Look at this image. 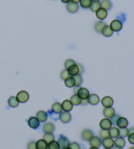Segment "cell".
Instances as JSON below:
<instances>
[{"label": "cell", "instance_id": "obj_1", "mask_svg": "<svg viewBox=\"0 0 134 149\" xmlns=\"http://www.w3.org/2000/svg\"><path fill=\"white\" fill-rule=\"evenodd\" d=\"M16 97H17L19 103H25L29 100V95L28 93L25 90H21L17 93Z\"/></svg>", "mask_w": 134, "mask_h": 149}, {"label": "cell", "instance_id": "obj_2", "mask_svg": "<svg viewBox=\"0 0 134 149\" xmlns=\"http://www.w3.org/2000/svg\"><path fill=\"white\" fill-rule=\"evenodd\" d=\"M72 118V116L69 112L62 111L59 114V120L64 124H68L70 122Z\"/></svg>", "mask_w": 134, "mask_h": 149}, {"label": "cell", "instance_id": "obj_3", "mask_svg": "<svg viewBox=\"0 0 134 149\" xmlns=\"http://www.w3.org/2000/svg\"><path fill=\"white\" fill-rule=\"evenodd\" d=\"M40 123L41 122L36 118V116H31L28 120V124L29 127H30V128L33 130L38 129L40 126Z\"/></svg>", "mask_w": 134, "mask_h": 149}, {"label": "cell", "instance_id": "obj_4", "mask_svg": "<svg viewBox=\"0 0 134 149\" xmlns=\"http://www.w3.org/2000/svg\"><path fill=\"white\" fill-rule=\"evenodd\" d=\"M110 28H111L112 31L118 32L122 30V23L119 20H113L111 21L110 24Z\"/></svg>", "mask_w": 134, "mask_h": 149}, {"label": "cell", "instance_id": "obj_5", "mask_svg": "<svg viewBox=\"0 0 134 149\" xmlns=\"http://www.w3.org/2000/svg\"><path fill=\"white\" fill-rule=\"evenodd\" d=\"M112 124L111 121V119L104 118L101 120L100 122V127L101 130H109L112 127Z\"/></svg>", "mask_w": 134, "mask_h": 149}, {"label": "cell", "instance_id": "obj_6", "mask_svg": "<svg viewBox=\"0 0 134 149\" xmlns=\"http://www.w3.org/2000/svg\"><path fill=\"white\" fill-rule=\"evenodd\" d=\"M58 143L59 145H60V148L61 149L68 147L69 145H70V141H69V140L68 139V137L61 135H60V137L58 138Z\"/></svg>", "mask_w": 134, "mask_h": 149}, {"label": "cell", "instance_id": "obj_7", "mask_svg": "<svg viewBox=\"0 0 134 149\" xmlns=\"http://www.w3.org/2000/svg\"><path fill=\"white\" fill-rule=\"evenodd\" d=\"M101 145H103L104 148H112L114 147V140L110 137L103 138L101 140Z\"/></svg>", "mask_w": 134, "mask_h": 149}, {"label": "cell", "instance_id": "obj_8", "mask_svg": "<svg viewBox=\"0 0 134 149\" xmlns=\"http://www.w3.org/2000/svg\"><path fill=\"white\" fill-rule=\"evenodd\" d=\"M94 136V133L92 130L90 129H84L82 130L81 133V138L82 140L86 141H89V140Z\"/></svg>", "mask_w": 134, "mask_h": 149}, {"label": "cell", "instance_id": "obj_9", "mask_svg": "<svg viewBox=\"0 0 134 149\" xmlns=\"http://www.w3.org/2000/svg\"><path fill=\"white\" fill-rule=\"evenodd\" d=\"M101 103L104 107H111L113 105L114 100L110 96H105L103 97L101 100Z\"/></svg>", "mask_w": 134, "mask_h": 149}, {"label": "cell", "instance_id": "obj_10", "mask_svg": "<svg viewBox=\"0 0 134 149\" xmlns=\"http://www.w3.org/2000/svg\"><path fill=\"white\" fill-rule=\"evenodd\" d=\"M77 94L81 100H87V98L90 95V93L88 90L86 88L80 87Z\"/></svg>", "mask_w": 134, "mask_h": 149}, {"label": "cell", "instance_id": "obj_11", "mask_svg": "<svg viewBox=\"0 0 134 149\" xmlns=\"http://www.w3.org/2000/svg\"><path fill=\"white\" fill-rule=\"evenodd\" d=\"M55 128V125L50 122H46L43 126V131L44 132L45 134H46V133H53L54 132Z\"/></svg>", "mask_w": 134, "mask_h": 149}, {"label": "cell", "instance_id": "obj_12", "mask_svg": "<svg viewBox=\"0 0 134 149\" xmlns=\"http://www.w3.org/2000/svg\"><path fill=\"white\" fill-rule=\"evenodd\" d=\"M89 145L90 147L99 148L101 145V139L98 136H93L89 140Z\"/></svg>", "mask_w": 134, "mask_h": 149}, {"label": "cell", "instance_id": "obj_13", "mask_svg": "<svg viewBox=\"0 0 134 149\" xmlns=\"http://www.w3.org/2000/svg\"><path fill=\"white\" fill-rule=\"evenodd\" d=\"M103 116L105 118L111 119L115 115V110L113 107H107L104 108L103 110Z\"/></svg>", "mask_w": 134, "mask_h": 149}, {"label": "cell", "instance_id": "obj_14", "mask_svg": "<svg viewBox=\"0 0 134 149\" xmlns=\"http://www.w3.org/2000/svg\"><path fill=\"white\" fill-rule=\"evenodd\" d=\"M88 103L92 105H96L100 102V97L96 94H91L87 98Z\"/></svg>", "mask_w": 134, "mask_h": 149}, {"label": "cell", "instance_id": "obj_15", "mask_svg": "<svg viewBox=\"0 0 134 149\" xmlns=\"http://www.w3.org/2000/svg\"><path fill=\"white\" fill-rule=\"evenodd\" d=\"M117 126L119 127V129L125 128L128 126V121L125 117L120 116L117 121Z\"/></svg>", "mask_w": 134, "mask_h": 149}, {"label": "cell", "instance_id": "obj_16", "mask_svg": "<svg viewBox=\"0 0 134 149\" xmlns=\"http://www.w3.org/2000/svg\"><path fill=\"white\" fill-rule=\"evenodd\" d=\"M73 105L72 104L70 100H66L63 101V102L61 103V108L62 110L66 112H70L72 109H73Z\"/></svg>", "mask_w": 134, "mask_h": 149}, {"label": "cell", "instance_id": "obj_17", "mask_svg": "<svg viewBox=\"0 0 134 149\" xmlns=\"http://www.w3.org/2000/svg\"><path fill=\"white\" fill-rule=\"evenodd\" d=\"M67 70H68V72L69 74V76L74 77L77 75V74H79V69L77 63L76 64L71 65L70 67H69L67 69Z\"/></svg>", "mask_w": 134, "mask_h": 149}, {"label": "cell", "instance_id": "obj_18", "mask_svg": "<svg viewBox=\"0 0 134 149\" xmlns=\"http://www.w3.org/2000/svg\"><path fill=\"white\" fill-rule=\"evenodd\" d=\"M66 9L70 13H75L78 11L79 5H77V3H74L70 1L68 3H67Z\"/></svg>", "mask_w": 134, "mask_h": 149}, {"label": "cell", "instance_id": "obj_19", "mask_svg": "<svg viewBox=\"0 0 134 149\" xmlns=\"http://www.w3.org/2000/svg\"><path fill=\"white\" fill-rule=\"evenodd\" d=\"M36 118L39 120L40 122H45L48 118V114L44 111H39L36 113Z\"/></svg>", "mask_w": 134, "mask_h": 149}, {"label": "cell", "instance_id": "obj_20", "mask_svg": "<svg viewBox=\"0 0 134 149\" xmlns=\"http://www.w3.org/2000/svg\"><path fill=\"white\" fill-rule=\"evenodd\" d=\"M96 15L99 20H103L107 17V10L103 8H100L96 12Z\"/></svg>", "mask_w": 134, "mask_h": 149}, {"label": "cell", "instance_id": "obj_21", "mask_svg": "<svg viewBox=\"0 0 134 149\" xmlns=\"http://www.w3.org/2000/svg\"><path fill=\"white\" fill-rule=\"evenodd\" d=\"M51 111L52 113L56 114H60L63 111L61 108V104L59 102H54L51 106Z\"/></svg>", "mask_w": 134, "mask_h": 149}, {"label": "cell", "instance_id": "obj_22", "mask_svg": "<svg viewBox=\"0 0 134 149\" xmlns=\"http://www.w3.org/2000/svg\"><path fill=\"white\" fill-rule=\"evenodd\" d=\"M126 145V141L123 137L119 136L117 138H115L114 140V147H119V148H124Z\"/></svg>", "mask_w": 134, "mask_h": 149}, {"label": "cell", "instance_id": "obj_23", "mask_svg": "<svg viewBox=\"0 0 134 149\" xmlns=\"http://www.w3.org/2000/svg\"><path fill=\"white\" fill-rule=\"evenodd\" d=\"M109 136L112 139H115L119 136V129L116 127H111L108 130Z\"/></svg>", "mask_w": 134, "mask_h": 149}, {"label": "cell", "instance_id": "obj_24", "mask_svg": "<svg viewBox=\"0 0 134 149\" xmlns=\"http://www.w3.org/2000/svg\"><path fill=\"white\" fill-rule=\"evenodd\" d=\"M64 83L66 86L68 88H73L75 86V81L74 77L72 76H69L64 80Z\"/></svg>", "mask_w": 134, "mask_h": 149}, {"label": "cell", "instance_id": "obj_25", "mask_svg": "<svg viewBox=\"0 0 134 149\" xmlns=\"http://www.w3.org/2000/svg\"><path fill=\"white\" fill-rule=\"evenodd\" d=\"M8 105L10 107L16 108L19 105V102L15 96H10L8 100Z\"/></svg>", "mask_w": 134, "mask_h": 149}, {"label": "cell", "instance_id": "obj_26", "mask_svg": "<svg viewBox=\"0 0 134 149\" xmlns=\"http://www.w3.org/2000/svg\"><path fill=\"white\" fill-rule=\"evenodd\" d=\"M101 33H102V35L103 36H105L106 37H109L112 35L113 31H112V30H111V28H110L109 26L105 25L102 29V30H101Z\"/></svg>", "mask_w": 134, "mask_h": 149}, {"label": "cell", "instance_id": "obj_27", "mask_svg": "<svg viewBox=\"0 0 134 149\" xmlns=\"http://www.w3.org/2000/svg\"><path fill=\"white\" fill-rule=\"evenodd\" d=\"M48 143L43 139H40L36 141L37 149H47Z\"/></svg>", "mask_w": 134, "mask_h": 149}, {"label": "cell", "instance_id": "obj_28", "mask_svg": "<svg viewBox=\"0 0 134 149\" xmlns=\"http://www.w3.org/2000/svg\"><path fill=\"white\" fill-rule=\"evenodd\" d=\"M101 8L105 10H110L112 7V3L110 0H102L100 3Z\"/></svg>", "mask_w": 134, "mask_h": 149}, {"label": "cell", "instance_id": "obj_29", "mask_svg": "<svg viewBox=\"0 0 134 149\" xmlns=\"http://www.w3.org/2000/svg\"><path fill=\"white\" fill-rule=\"evenodd\" d=\"M70 102H71L73 105H79L81 103L82 100L77 95V94H73V95H71V97L70 98Z\"/></svg>", "mask_w": 134, "mask_h": 149}, {"label": "cell", "instance_id": "obj_30", "mask_svg": "<svg viewBox=\"0 0 134 149\" xmlns=\"http://www.w3.org/2000/svg\"><path fill=\"white\" fill-rule=\"evenodd\" d=\"M43 139L45 141H46L47 143L52 141L55 140V137L54 135H53L52 133H46L43 135Z\"/></svg>", "mask_w": 134, "mask_h": 149}, {"label": "cell", "instance_id": "obj_31", "mask_svg": "<svg viewBox=\"0 0 134 149\" xmlns=\"http://www.w3.org/2000/svg\"><path fill=\"white\" fill-rule=\"evenodd\" d=\"M106 24L102 21H98V22H96L94 25V29L95 30L97 31V32L101 33V30L103 28L104 26H105Z\"/></svg>", "mask_w": 134, "mask_h": 149}, {"label": "cell", "instance_id": "obj_32", "mask_svg": "<svg viewBox=\"0 0 134 149\" xmlns=\"http://www.w3.org/2000/svg\"><path fill=\"white\" fill-rule=\"evenodd\" d=\"M80 5L83 9H88L92 4V0H80Z\"/></svg>", "mask_w": 134, "mask_h": 149}, {"label": "cell", "instance_id": "obj_33", "mask_svg": "<svg viewBox=\"0 0 134 149\" xmlns=\"http://www.w3.org/2000/svg\"><path fill=\"white\" fill-rule=\"evenodd\" d=\"M47 149H60L58 141L54 140L48 143Z\"/></svg>", "mask_w": 134, "mask_h": 149}, {"label": "cell", "instance_id": "obj_34", "mask_svg": "<svg viewBox=\"0 0 134 149\" xmlns=\"http://www.w3.org/2000/svg\"><path fill=\"white\" fill-rule=\"evenodd\" d=\"M89 8L92 12L96 13L98 9H100L101 5H100V3L99 2H92Z\"/></svg>", "mask_w": 134, "mask_h": 149}, {"label": "cell", "instance_id": "obj_35", "mask_svg": "<svg viewBox=\"0 0 134 149\" xmlns=\"http://www.w3.org/2000/svg\"><path fill=\"white\" fill-rule=\"evenodd\" d=\"M73 77H74L75 81V86H80V85L82 84V81H83L81 74H77V75L74 76Z\"/></svg>", "mask_w": 134, "mask_h": 149}, {"label": "cell", "instance_id": "obj_36", "mask_svg": "<svg viewBox=\"0 0 134 149\" xmlns=\"http://www.w3.org/2000/svg\"><path fill=\"white\" fill-rule=\"evenodd\" d=\"M128 134H129V130H128L127 127H125V128H121L119 129V136L121 137H128Z\"/></svg>", "mask_w": 134, "mask_h": 149}, {"label": "cell", "instance_id": "obj_37", "mask_svg": "<svg viewBox=\"0 0 134 149\" xmlns=\"http://www.w3.org/2000/svg\"><path fill=\"white\" fill-rule=\"evenodd\" d=\"M74 64H76V62H75L73 60L69 59V60H67L65 62V63H64V67H65L66 70H67L69 67H70L71 65H74Z\"/></svg>", "mask_w": 134, "mask_h": 149}, {"label": "cell", "instance_id": "obj_38", "mask_svg": "<svg viewBox=\"0 0 134 149\" xmlns=\"http://www.w3.org/2000/svg\"><path fill=\"white\" fill-rule=\"evenodd\" d=\"M100 137L101 139H103V138H105L109 136V132L108 130H101L100 131Z\"/></svg>", "mask_w": 134, "mask_h": 149}, {"label": "cell", "instance_id": "obj_39", "mask_svg": "<svg viewBox=\"0 0 134 149\" xmlns=\"http://www.w3.org/2000/svg\"><path fill=\"white\" fill-rule=\"evenodd\" d=\"M27 149H37L36 148V142L34 141H31L27 145Z\"/></svg>", "mask_w": 134, "mask_h": 149}, {"label": "cell", "instance_id": "obj_40", "mask_svg": "<svg viewBox=\"0 0 134 149\" xmlns=\"http://www.w3.org/2000/svg\"><path fill=\"white\" fill-rule=\"evenodd\" d=\"M69 76V73L68 72V70H63L62 71H61V73L60 74L61 78V79H63L64 81L67 78V77H68Z\"/></svg>", "mask_w": 134, "mask_h": 149}, {"label": "cell", "instance_id": "obj_41", "mask_svg": "<svg viewBox=\"0 0 134 149\" xmlns=\"http://www.w3.org/2000/svg\"><path fill=\"white\" fill-rule=\"evenodd\" d=\"M128 140L130 144L134 145V133H131L128 135Z\"/></svg>", "mask_w": 134, "mask_h": 149}, {"label": "cell", "instance_id": "obj_42", "mask_svg": "<svg viewBox=\"0 0 134 149\" xmlns=\"http://www.w3.org/2000/svg\"><path fill=\"white\" fill-rule=\"evenodd\" d=\"M69 147L71 149H80L79 144V143H77V142L70 143V145H69Z\"/></svg>", "mask_w": 134, "mask_h": 149}, {"label": "cell", "instance_id": "obj_43", "mask_svg": "<svg viewBox=\"0 0 134 149\" xmlns=\"http://www.w3.org/2000/svg\"><path fill=\"white\" fill-rule=\"evenodd\" d=\"M119 117H120V116L119 115V114H115V115L113 117H112V118H111V121L112 122V125H114V126H116L117 121V120H118V118H119Z\"/></svg>", "mask_w": 134, "mask_h": 149}, {"label": "cell", "instance_id": "obj_44", "mask_svg": "<svg viewBox=\"0 0 134 149\" xmlns=\"http://www.w3.org/2000/svg\"><path fill=\"white\" fill-rule=\"evenodd\" d=\"M77 65H78L79 69V74H81L84 72V68H83L82 65H81L80 64H77Z\"/></svg>", "mask_w": 134, "mask_h": 149}, {"label": "cell", "instance_id": "obj_45", "mask_svg": "<svg viewBox=\"0 0 134 149\" xmlns=\"http://www.w3.org/2000/svg\"><path fill=\"white\" fill-rule=\"evenodd\" d=\"M79 88H80V86H74V88H73V92H74V94H77V92H78V90H79Z\"/></svg>", "mask_w": 134, "mask_h": 149}, {"label": "cell", "instance_id": "obj_46", "mask_svg": "<svg viewBox=\"0 0 134 149\" xmlns=\"http://www.w3.org/2000/svg\"><path fill=\"white\" fill-rule=\"evenodd\" d=\"M88 101L87 100H82V102H81V103H80V105H86L88 104Z\"/></svg>", "mask_w": 134, "mask_h": 149}, {"label": "cell", "instance_id": "obj_47", "mask_svg": "<svg viewBox=\"0 0 134 149\" xmlns=\"http://www.w3.org/2000/svg\"><path fill=\"white\" fill-rule=\"evenodd\" d=\"M129 130V134H131V133H134V127H130Z\"/></svg>", "mask_w": 134, "mask_h": 149}, {"label": "cell", "instance_id": "obj_48", "mask_svg": "<svg viewBox=\"0 0 134 149\" xmlns=\"http://www.w3.org/2000/svg\"><path fill=\"white\" fill-rule=\"evenodd\" d=\"M61 1L64 3H68L69 2L71 1V0H61Z\"/></svg>", "mask_w": 134, "mask_h": 149}, {"label": "cell", "instance_id": "obj_49", "mask_svg": "<svg viewBox=\"0 0 134 149\" xmlns=\"http://www.w3.org/2000/svg\"><path fill=\"white\" fill-rule=\"evenodd\" d=\"M80 0H71V2L74 3H78Z\"/></svg>", "mask_w": 134, "mask_h": 149}, {"label": "cell", "instance_id": "obj_50", "mask_svg": "<svg viewBox=\"0 0 134 149\" xmlns=\"http://www.w3.org/2000/svg\"><path fill=\"white\" fill-rule=\"evenodd\" d=\"M111 149H122V148H119V147H114H114H112Z\"/></svg>", "mask_w": 134, "mask_h": 149}, {"label": "cell", "instance_id": "obj_51", "mask_svg": "<svg viewBox=\"0 0 134 149\" xmlns=\"http://www.w3.org/2000/svg\"><path fill=\"white\" fill-rule=\"evenodd\" d=\"M100 0H92V2H99Z\"/></svg>", "mask_w": 134, "mask_h": 149}, {"label": "cell", "instance_id": "obj_52", "mask_svg": "<svg viewBox=\"0 0 134 149\" xmlns=\"http://www.w3.org/2000/svg\"><path fill=\"white\" fill-rule=\"evenodd\" d=\"M89 149H98V148H96V147H91Z\"/></svg>", "mask_w": 134, "mask_h": 149}, {"label": "cell", "instance_id": "obj_53", "mask_svg": "<svg viewBox=\"0 0 134 149\" xmlns=\"http://www.w3.org/2000/svg\"><path fill=\"white\" fill-rule=\"evenodd\" d=\"M63 149H71L70 147H66V148H63Z\"/></svg>", "mask_w": 134, "mask_h": 149}, {"label": "cell", "instance_id": "obj_54", "mask_svg": "<svg viewBox=\"0 0 134 149\" xmlns=\"http://www.w3.org/2000/svg\"><path fill=\"white\" fill-rule=\"evenodd\" d=\"M129 149H134V147H130Z\"/></svg>", "mask_w": 134, "mask_h": 149}, {"label": "cell", "instance_id": "obj_55", "mask_svg": "<svg viewBox=\"0 0 134 149\" xmlns=\"http://www.w3.org/2000/svg\"><path fill=\"white\" fill-rule=\"evenodd\" d=\"M103 149H111V148H104Z\"/></svg>", "mask_w": 134, "mask_h": 149}, {"label": "cell", "instance_id": "obj_56", "mask_svg": "<svg viewBox=\"0 0 134 149\" xmlns=\"http://www.w3.org/2000/svg\"><path fill=\"white\" fill-rule=\"evenodd\" d=\"M80 149H85V148H80Z\"/></svg>", "mask_w": 134, "mask_h": 149}]
</instances>
